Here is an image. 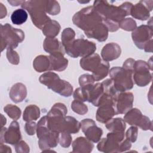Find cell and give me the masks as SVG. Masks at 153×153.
Returning <instances> with one entry per match:
<instances>
[{"label":"cell","instance_id":"5bb4252c","mask_svg":"<svg viewBox=\"0 0 153 153\" xmlns=\"http://www.w3.org/2000/svg\"><path fill=\"white\" fill-rule=\"evenodd\" d=\"M80 128L84 133L86 138L90 141L98 142L103 134L101 128L98 127L92 119H84L80 122Z\"/></svg>","mask_w":153,"mask_h":153},{"label":"cell","instance_id":"f1b7e54d","mask_svg":"<svg viewBox=\"0 0 153 153\" xmlns=\"http://www.w3.org/2000/svg\"><path fill=\"white\" fill-rule=\"evenodd\" d=\"M40 116L39 108L35 105H30L27 106L23 115V118L25 121L29 122L36 120Z\"/></svg>","mask_w":153,"mask_h":153},{"label":"cell","instance_id":"44dd1931","mask_svg":"<svg viewBox=\"0 0 153 153\" xmlns=\"http://www.w3.org/2000/svg\"><path fill=\"white\" fill-rule=\"evenodd\" d=\"M94 145L87 138L79 137L76 138L72 143V152L88 153L92 151Z\"/></svg>","mask_w":153,"mask_h":153},{"label":"cell","instance_id":"7a4b0ae2","mask_svg":"<svg viewBox=\"0 0 153 153\" xmlns=\"http://www.w3.org/2000/svg\"><path fill=\"white\" fill-rule=\"evenodd\" d=\"M75 25L82 29L85 34L91 32L103 23L102 17L93 6L82 8L74 14L72 18Z\"/></svg>","mask_w":153,"mask_h":153},{"label":"cell","instance_id":"3957f363","mask_svg":"<svg viewBox=\"0 0 153 153\" xmlns=\"http://www.w3.org/2000/svg\"><path fill=\"white\" fill-rule=\"evenodd\" d=\"M36 133L40 149L44 151L56 147L59 143V133L51 130L48 126L47 116L42 117L37 123Z\"/></svg>","mask_w":153,"mask_h":153},{"label":"cell","instance_id":"bcb514c9","mask_svg":"<svg viewBox=\"0 0 153 153\" xmlns=\"http://www.w3.org/2000/svg\"><path fill=\"white\" fill-rule=\"evenodd\" d=\"M135 60L131 58L127 59L123 63V67L124 69L126 70H128L130 71H133V66Z\"/></svg>","mask_w":153,"mask_h":153},{"label":"cell","instance_id":"7c38bea8","mask_svg":"<svg viewBox=\"0 0 153 153\" xmlns=\"http://www.w3.org/2000/svg\"><path fill=\"white\" fill-rule=\"evenodd\" d=\"M152 27L148 25H141L132 31L131 37L136 47L143 50L148 42L152 39Z\"/></svg>","mask_w":153,"mask_h":153},{"label":"cell","instance_id":"484cf974","mask_svg":"<svg viewBox=\"0 0 153 153\" xmlns=\"http://www.w3.org/2000/svg\"><path fill=\"white\" fill-rule=\"evenodd\" d=\"M33 66L35 70L38 72L51 71L49 57L44 55H39L37 56L33 62Z\"/></svg>","mask_w":153,"mask_h":153},{"label":"cell","instance_id":"4316f807","mask_svg":"<svg viewBox=\"0 0 153 153\" xmlns=\"http://www.w3.org/2000/svg\"><path fill=\"white\" fill-rule=\"evenodd\" d=\"M106 128L111 132H124L126 125L121 118H111L105 123Z\"/></svg>","mask_w":153,"mask_h":153},{"label":"cell","instance_id":"d6986e66","mask_svg":"<svg viewBox=\"0 0 153 153\" xmlns=\"http://www.w3.org/2000/svg\"><path fill=\"white\" fill-rule=\"evenodd\" d=\"M64 54L56 53L50 54L48 57L50 61L51 71H63L68 66V60L64 57Z\"/></svg>","mask_w":153,"mask_h":153},{"label":"cell","instance_id":"f6af8a7d","mask_svg":"<svg viewBox=\"0 0 153 153\" xmlns=\"http://www.w3.org/2000/svg\"><path fill=\"white\" fill-rule=\"evenodd\" d=\"M131 146V142L127 139H126L125 140L124 139L120 143V148H119V152L126 151L130 149Z\"/></svg>","mask_w":153,"mask_h":153},{"label":"cell","instance_id":"9a60e30c","mask_svg":"<svg viewBox=\"0 0 153 153\" xmlns=\"http://www.w3.org/2000/svg\"><path fill=\"white\" fill-rule=\"evenodd\" d=\"M152 1H140L132 6L130 15L134 19L140 20L149 19L150 11L152 10Z\"/></svg>","mask_w":153,"mask_h":153},{"label":"cell","instance_id":"60d3db41","mask_svg":"<svg viewBox=\"0 0 153 153\" xmlns=\"http://www.w3.org/2000/svg\"><path fill=\"white\" fill-rule=\"evenodd\" d=\"M95 81L92 75L83 74L79 78V84L80 87H84L88 85L93 84Z\"/></svg>","mask_w":153,"mask_h":153},{"label":"cell","instance_id":"d590c367","mask_svg":"<svg viewBox=\"0 0 153 153\" xmlns=\"http://www.w3.org/2000/svg\"><path fill=\"white\" fill-rule=\"evenodd\" d=\"M4 110L8 116L14 120H17L20 117L21 110L16 105H7L4 108Z\"/></svg>","mask_w":153,"mask_h":153},{"label":"cell","instance_id":"e575fe53","mask_svg":"<svg viewBox=\"0 0 153 153\" xmlns=\"http://www.w3.org/2000/svg\"><path fill=\"white\" fill-rule=\"evenodd\" d=\"M45 12L50 15H57L60 11L59 4L56 1H45Z\"/></svg>","mask_w":153,"mask_h":153},{"label":"cell","instance_id":"6da1fadb","mask_svg":"<svg viewBox=\"0 0 153 153\" xmlns=\"http://www.w3.org/2000/svg\"><path fill=\"white\" fill-rule=\"evenodd\" d=\"M133 4L125 2L120 6L109 4L106 1H95L93 7L100 15L103 23L110 32H115L119 29V23L125 17L130 15Z\"/></svg>","mask_w":153,"mask_h":153},{"label":"cell","instance_id":"c3c4849f","mask_svg":"<svg viewBox=\"0 0 153 153\" xmlns=\"http://www.w3.org/2000/svg\"><path fill=\"white\" fill-rule=\"evenodd\" d=\"M144 50L145 52H152V39L150 40L148 43L144 47Z\"/></svg>","mask_w":153,"mask_h":153},{"label":"cell","instance_id":"74e56055","mask_svg":"<svg viewBox=\"0 0 153 153\" xmlns=\"http://www.w3.org/2000/svg\"><path fill=\"white\" fill-rule=\"evenodd\" d=\"M119 27L126 31H133L137 27V25L133 19L126 18L120 22Z\"/></svg>","mask_w":153,"mask_h":153},{"label":"cell","instance_id":"d4e9b609","mask_svg":"<svg viewBox=\"0 0 153 153\" xmlns=\"http://www.w3.org/2000/svg\"><path fill=\"white\" fill-rule=\"evenodd\" d=\"M80 129V123H79L75 118L71 116H66L65 117L62 132H67L70 134L76 133Z\"/></svg>","mask_w":153,"mask_h":153},{"label":"cell","instance_id":"8fae6325","mask_svg":"<svg viewBox=\"0 0 153 153\" xmlns=\"http://www.w3.org/2000/svg\"><path fill=\"white\" fill-rule=\"evenodd\" d=\"M124 120L130 125L138 126L143 130H152V123L150 119L143 115L140 111L137 108H131L126 113Z\"/></svg>","mask_w":153,"mask_h":153},{"label":"cell","instance_id":"d6a6232c","mask_svg":"<svg viewBox=\"0 0 153 153\" xmlns=\"http://www.w3.org/2000/svg\"><path fill=\"white\" fill-rule=\"evenodd\" d=\"M75 33L72 29L68 27L63 30L62 33V44L64 48L69 46L75 40Z\"/></svg>","mask_w":153,"mask_h":153},{"label":"cell","instance_id":"681fc988","mask_svg":"<svg viewBox=\"0 0 153 153\" xmlns=\"http://www.w3.org/2000/svg\"><path fill=\"white\" fill-rule=\"evenodd\" d=\"M12 6H18L21 5L24 1H8Z\"/></svg>","mask_w":153,"mask_h":153},{"label":"cell","instance_id":"30bf717a","mask_svg":"<svg viewBox=\"0 0 153 153\" xmlns=\"http://www.w3.org/2000/svg\"><path fill=\"white\" fill-rule=\"evenodd\" d=\"M150 70L151 69L148 63L145 61L141 60L135 61L133 71V82L139 87L147 85L152 79Z\"/></svg>","mask_w":153,"mask_h":153},{"label":"cell","instance_id":"f546056e","mask_svg":"<svg viewBox=\"0 0 153 153\" xmlns=\"http://www.w3.org/2000/svg\"><path fill=\"white\" fill-rule=\"evenodd\" d=\"M109 71V63L108 62L102 60L99 66L92 72V76L96 81H99L105 78Z\"/></svg>","mask_w":153,"mask_h":153},{"label":"cell","instance_id":"4fadbf2b","mask_svg":"<svg viewBox=\"0 0 153 153\" xmlns=\"http://www.w3.org/2000/svg\"><path fill=\"white\" fill-rule=\"evenodd\" d=\"M22 139L19 123L13 121L8 128H2L1 131V143H9L13 145H16Z\"/></svg>","mask_w":153,"mask_h":153},{"label":"cell","instance_id":"ee69618b","mask_svg":"<svg viewBox=\"0 0 153 153\" xmlns=\"http://www.w3.org/2000/svg\"><path fill=\"white\" fill-rule=\"evenodd\" d=\"M16 151L17 152H29V147L27 143L23 140H20L16 145H15Z\"/></svg>","mask_w":153,"mask_h":153},{"label":"cell","instance_id":"603a6c76","mask_svg":"<svg viewBox=\"0 0 153 153\" xmlns=\"http://www.w3.org/2000/svg\"><path fill=\"white\" fill-rule=\"evenodd\" d=\"M11 99L15 103L22 102L26 97L27 90L26 86L22 83H16L13 85L9 93Z\"/></svg>","mask_w":153,"mask_h":153},{"label":"cell","instance_id":"e0dca14e","mask_svg":"<svg viewBox=\"0 0 153 153\" xmlns=\"http://www.w3.org/2000/svg\"><path fill=\"white\" fill-rule=\"evenodd\" d=\"M121 53L120 46L114 42L106 44L101 51V56L105 61L109 62L118 58Z\"/></svg>","mask_w":153,"mask_h":153},{"label":"cell","instance_id":"8d00e7d4","mask_svg":"<svg viewBox=\"0 0 153 153\" xmlns=\"http://www.w3.org/2000/svg\"><path fill=\"white\" fill-rule=\"evenodd\" d=\"M71 108L74 112L81 115L85 114L88 111L87 106L82 102L78 100H74L72 102Z\"/></svg>","mask_w":153,"mask_h":153},{"label":"cell","instance_id":"ffe728a7","mask_svg":"<svg viewBox=\"0 0 153 153\" xmlns=\"http://www.w3.org/2000/svg\"><path fill=\"white\" fill-rule=\"evenodd\" d=\"M117 114L114 106L109 105H102L98 108L96 112V118L97 121L102 123H106Z\"/></svg>","mask_w":153,"mask_h":153},{"label":"cell","instance_id":"4dcf8cb0","mask_svg":"<svg viewBox=\"0 0 153 153\" xmlns=\"http://www.w3.org/2000/svg\"><path fill=\"white\" fill-rule=\"evenodd\" d=\"M27 19V13L23 8L17 9L13 12L11 16V20L13 24L20 25L24 23Z\"/></svg>","mask_w":153,"mask_h":153},{"label":"cell","instance_id":"f35d334b","mask_svg":"<svg viewBox=\"0 0 153 153\" xmlns=\"http://www.w3.org/2000/svg\"><path fill=\"white\" fill-rule=\"evenodd\" d=\"M72 142V136L67 132L59 133V143L63 148H68Z\"/></svg>","mask_w":153,"mask_h":153},{"label":"cell","instance_id":"7bdbcfd3","mask_svg":"<svg viewBox=\"0 0 153 153\" xmlns=\"http://www.w3.org/2000/svg\"><path fill=\"white\" fill-rule=\"evenodd\" d=\"M36 123L33 121L27 122L25 124V131L28 135H33L36 132Z\"/></svg>","mask_w":153,"mask_h":153},{"label":"cell","instance_id":"ac0fdd59","mask_svg":"<svg viewBox=\"0 0 153 153\" xmlns=\"http://www.w3.org/2000/svg\"><path fill=\"white\" fill-rule=\"evenodd\" d=\"M102 60L98 54L93 53L88 56L82 57L80 66L85 71L94 72L100 65Z\"/></svg>","mask_w":153,"mask_h":153},{"label":"cell","instance_id":"52a82bcc","mask_svg":"<svg viewBox=\"0 0 153 153\" xmlns=\"http://www.w3.org/2000/svg\"><path fill=\"white\" fill-rule=\"evenodd\" d=\"M1 50L5 48H16L19 43L25 39V33L23 30L14 28L10 24L1 25Z\"/></svg>","mask_w":153,"mask_h":153},{"label":"cell","instance_id":"83f0119b","mask_svg":"<svg viewBox=\"0 0 153 153\" xmlns=\"http://www.w3.org/2000/svg\"><path fill=\"white\" fill-rule=\"evenodd\" d=\"M60 30V25L55 20H51L42 28V30L46 37L54 38L56 36Z\"/></svg>","mask_w":153,"mask_h":153},{"label":"cell","instance_id":"ab89813d","mask_svg":"<svg viewBox=\"0 0 153 153\" xmlns=\"http://www.w3.org/2000/svg\"><path fill=\"white\" fill-rule=\"evenodd\" d=\"M7 57L11 64L18 65L20 61L19 54L11 48H7Z\"/></svg>","mask_w":153,"mask_h":153},{"label":"cell","instance_id":"2e32d148","mask_svg":"<svg viewBox=\"0 0 153 153\" xmlns=\"http://www.w3.org/2000/svg\"><path fill=\"white\" fill-rule=\"evenodd\" d=\"M133 100L134 97L131 92L125 91L118 93L115 104L117 114H125L131 109L133 106Z\"/></svg>","mask_w":153,"mask_h":153},{"label":"cell","instance_id":"7dc6e473","mask_svg":"<svg viewBox=\"0 0 153 153\" xmlns=\"http://www.w3.org/2000/svg\"><path fill=\"white\" fill-rule=\"evenodd\" d=\"M0 16H1V19H2L3 17H5L7 15V10L6 7L3 5L2 3L0 4Z\"/></svg>","mask_w":153,"mask_h":153},{"label":"cell","instance_id":"277c9868","mask_svg":"<svg viewBox=\"0 0 153 153\" xmlns=\"http://www.w3.org/2000/svg\"><path fill=\"white\" fill-rule=\"evenodd\" d=\"M45 5V0L24 1L21 5L23 9L28 11L33 25L40 29H42L44 26L51 20L46 14Z\"/></svg>","mask_w":153,"mask_h":153},{"label":"cell","instance_id":"9c48e42d","mask_svg":"<svg viewBox=\"0 0 153 153\" xmlns=\"http://www.w3.org/2000/svg\"><path fill=\"white\" fill-rule=\"evenodd\" d=\"M124 132H110L106 138L100 140L97 144V149L103 152H119L121 142L124 140Z\"/></svg>","mask_w":153,"mask_h":153},{"label":"cell","instance_id":"cb8c5ba5","mask_svg":"<svg viewBox=\"0 0 153 153\" xmlns=\"http://www.w3.org/2000/svg\"><path fill=\"white\" fill-rule=\"evenodd\" d=\"M108 29L106 25L102 23L97 26L91 32L85 34L88 38H93L99 42H103L107 39L108 36Z\"/></svg>","mask_w":153,"mask_h":153},{"label":"cell","instance_id":"ba28073f","mask_svg":"<svg viewBox=\"0 0 153 153\" xmlns=\"http://www.w3.org/2000/svg\"><path fill=\"white\" fill-rule=\"evenodd\" d=\"M96 50V45L94 42L83 38L75 39L65 48V52L73 58L88 56L93 54Z\"/></svg>","mask_w":153,"mask_h":153},{"label":"cell","instance_id":"8992f818","mask_svg":"<svg viewBox=\"0 0 153 153\" xmlns=\"http://www.w3.org/2000/svg\"><path fill=\"white\" fill-rule=\"evenodd\" d=\"M109 76L114 87L118 92H125L133 87V72L122 67H114L109 71Z\"/></svg>","mask_w":153,"mask_h":153},{"label":"cell","instance_id":"7402d4cb","mask_svg":"<svg viewBox=\"0 0 153 153\" xmlns=\"http://www.w3.org/2000/svg\"><path fill=\"white\" fill-rule=\"evenodd\" d=\"M43 47L44 50L50 54L56 53H62L65 54L64 47L56 38L47 37L44 41Z\"/></svg>","mask_w":153,"mask_h":153},{"label":"cell","instance_id":"1f68e13d","mask_svg":"<svg viewBox=\"0 0 153 153\" xmlns=\"http://www.w3.org/2000/svg\"><path fill=\"white\" fill-rule=\"evenodd\" d=\"M102 84L103 86V93L112 97L113 99L115 100L116 102V99L119 92L115 89L113 81L111 78L107 79L103 81L102 82Z\"/></svg>","mask_w":153,"mask_h":153},{"label":"cell","instance_id":"836d02e7","mask_svg":"<svg viewBox=\"0 0 153 153\" xmlns=\"http://www.w3.org/2000/svg\"><path fill=\"white\" fill-rule=\"evenodd\" d=\"M68 112V109L65 104L62 103H55L48 112L47 115L48 116H64L66 115Z\"/></svg>","mask_w":153,"mask_h":153},{"label":"cell","instance_id":"5b68a950","mask_svg":"<svg viewBox=\"0 0 153 153\" xmlns=\"http://www.w3.org/2000/svg\"><path fill=\"white\" fill-rule=\"evenodd\" d=\"M39 80L41 84L61 96L69 97L73 93L72 85L69 82L61 79L54 72H45L40 76Z\"/></svg>","mask_w":153,"mask_h":153},{"label":"cell","instance_id":"b9f144b4","mask_svg":"<svg viewBox=\"0 0 153 153\" xmlns=\"http://www.w3.org/2000/svg\"><path fill=\"white\" fill-rule=\"evenodd\" d=\"M137 128L136 126H132L127 130L126 133V137L131 143L134 142L137 137Z\"/></svg>","mask_w":153,"mask_h":153}]
</instances>
